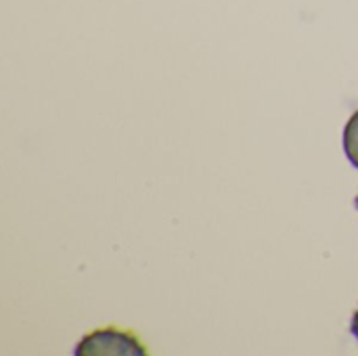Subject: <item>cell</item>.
I'll use <instances>...</instances> for the list:
<instances>
[{"instance_id": "cell-1", "label": "cell", "mask_w": 358, "mask_h": 356, "mask_svg": "<svg viewBox=\"0 0 358 356\" xmlns=\"http://www.w3.org/2000/svg\"><path fill=\"white\" fill-rule=\"evenodd\" d=\"M76 353L82 356L94 355H145L143 344L132 338L130 334L117 332V329H101L90 336H86Z\"/></svg>"}, {"instance_id": "cell-2", "label": "cell", "mask_w": 358, "mask_h": 356, "mask_svg": "<svg viewBox=\"0 0 358 356\" xmlns=\"http://www.w3.org/2000/svg\"><path fill=\"white\" fill-rule=\"evenodd\" d=\"M344 149L348 159L358 168V111L348 120L344 130Z\"/></svg>"}, {"instance_id": "cell-3", "label": "cell", "mask_w": 358, "mask_h": 356, "mask_svg": "<svg viewBox=\"0 0 358 356\" xmlns=\"http://www.w3.org/2000/svg\"><path fill=\"white\" fill-rule=\"evenodd\" d=\"M352 334L358 338V311L357 315H355V319H352Z\"/></svg>"}, {"instance_id": "cell-4", "label": "cell", "mask_w": 358, "mask_h": 356, "mask_svg": "<svg viewBox=\"0 0 358 356\" xmlns=\"http://www.w3.org/2000/svg\"><path fill=\"white\" fill-rule=\"evenodd\" d=\"M357 206H358V197H357Z\"/></svg>"}]
</instances>
